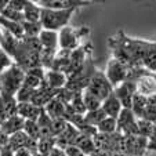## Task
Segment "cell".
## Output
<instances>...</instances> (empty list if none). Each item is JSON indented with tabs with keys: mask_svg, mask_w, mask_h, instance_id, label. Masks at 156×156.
<instances>
[{
	"mask_svg": "<svg viewBox=\"0 0 156 156\" xmlns=\"http://www.w3.org/2000/svg\"><path fill=\"white\" fill-rule=\"evenodd\" d=\"M76 11V9L71 10H48L41 9L40 24L41 28L46 30H54L59 32L62 28L68 27L69 21L72 18V14Z\"/></svg>",
	"mask_w": 156,
	"mask_h": 156,
	"instance_id": "1",
	"label": "cell"
},
{
	"mask_svg": "<svg viewBox=\"0 0 156 156\" xmlns=\"http://www.w3.org/2000/svg\"><path fill=\"white\" fill-rule=\"evenodd\" d=\"M24 79L25 72L18 65L12 64L9 69L0 75V94L15 97L18 90L24 84Z\"/></svg>",
	"mask_w": 156,
	"mask_h": 156,
	"instance_id": "2",
	"label": "cell"
},
{
	"mask_svg": "<svg viewBox=\"0 0 156 156\" xmlns=\"http://www.w3.org/2000/svg\"><path fill=\"white\" fill-rule=\"evenodd\" d=\"M90 35V28L88 27H80V28H72L65 27L58 32V47L59 50H68L73 51L82 44V39L88 37Z\"/></svg>",
	"mask_w": 156,
	"mask_h": 156,
	"instance_id": "3",
	"label": "cell"
},
{
	"mask_svg": "<svg viewBox=\"0 0 156 156\" xmlns=\"http://www.w3.org/2000/svg\"><path fill=\"white\" fill-rule=\"evenodd\" d=\"M133 69H134L133 66H129V65L123 64V62L118 61L115 58H111L108 61V65H106L105 76L109 80V83L112 84V87L115 88L116 86L122 84L126 80H131Z\"/></svg>",
	"mask_w": 156,
	"mask_h": 156,
	"instance_id": "4",
	"label": "cell"
},
{
	"mask_svg": "<svg viewBox=\"0 0 156 156\" xmlns=\"http://www.w3.org/2000/svg\"><path fill=\"white\" fill-rule=\"evenodd\" d=\"M84 91H88L90 94L95 95L98 100L104 101L109 94L113 93V87H112V84L109 83V80L106 79L105 72H101L97 69L94 76H93L91 80H90L88 87L86 88Z\"/></svg>",
	"mask_w": 156,
	"mask_h": 156,
	"instance_id": "5",
	"label": "cell"
},
{
	"mask_svg": "<svg viewBox=\"0 0 156 156\" xmlns=\"http://www.w3.org/2000/svg\"><path fill=\"white\" fill-rule=\"evenodd\" d=\"M116 122H118V133H120L122 136H138L137 118L131 112V109H122Z\"/></svg>",
	"mask_w": 156,
	"mask_h": 156,
	"instance_id": "6",
	"label": "cell"
},
{
	"mask_svg": "<svg viewBox=\"0 0 156 156\" xmlns=\"http://www.w3.org/2000/svg\"><path fill=\"white\" fill-rule=\"evenodd\" d=\"M136 87L137 93L145 97L156 94V73H151L147 69L142 68L141 73L138 75L136 80Z\"/></svg>",
	"mask_w": 156,
	"mask_h": 156,
	"instance_id": "7",
	"label": "cell"
},
{
	"mask_svg": "<svg viewBox=\"0 0 156 156\" xmlns=\"http://www.w3.org/2000/svg\"><path fill=\"white\" fill-rule=\"evenodd\" d=\"M113 93L118 97V100L120 101L122 108L123 109H131V104H133V97L137 93V87H136V82L134 80H126L122 84L116 86L113 88Z\"/></svg>",
	"mask_w": 156,
	"mask_h": 156,
	"instance_id": "8",
	"label": "cell"
},
{
	"mask_svg": "<svg viewBox=\"0 0 156 156\" xmlns=\"http://www.w3.org/2000/svg\"><path fill=\"white\" fill-rule=\"evenodd\" d=\"M9 148L12 152L25 148V149H29L32 153H36L37 152V141L28 137L22 130V131H18L9 137Z\"/></svg>",
	"mask_w": 156,
	"mask_h": 156,
	"instance_id": "9",
	"label": "cell"
},
{
	"mask_svg": "<svg viewBox=\"0 0 156 156\" xmlns=\"http://www.w3.org/2000/svg\"><path fill=\"white\" fill-rule=\"evenodd\" d=\"M39 7L48 10H71L79 9L83 6H90L91 2H84V0H39L36 2Z\"/></svg>",
	"mask_w": 156,
	"mask_h": 156,
	"instance_id": "10",
	"label": "cell"
},
{
	"mask_svg": "<svg viewBox=\"0 0 156 156\" xmlns=\"http://www.w3.org/2000/svg\"><path fill=\"white\" fill-rule=\"evenodd\" d=\"M57 94H58V90H53V88H50L46 83L43 82L40 87L35 91L33 98H32L30 102L35 104V105L39 106V108H44V106L47 105L53 98L57 97Z\"/></svg>",
	"mask_w": 156,
	"mask_h": 156,
	"instance_id": "11",
	"label": "cell"
},
{
	"mask_svg": "<svg viewBox=\"0 0 156 156\" xmlns=\"http://www.w3.org/2000/svg\"><path fill=\"white\" fill-rule=\"evenodd\" d=\"M80 136L79 130L76 129L75 126H72L71 123L66 126V129L64 130V131L59 134L58 137L55 138V145L57 148H61V149H66L68 147H71V145H75V141H76V138Z\"/></svg>",
	"mask_w": 156,
	"mask_h": 156,
	"instance_id": "12",
	"label": "cell"
},
{
	"mask_svg": "<svg viewBox=\"0 0 156 156\" xmlns=\"http://www.w3.org/2000/svg\"><path fill=\"white\" fill-rule=\"evenodd\" d=\"M102 111L105 112V115L108 118H113V119H118V116L120 115L122 112V104L120 101L118 100V97L115 95V93L109 94L105 100L102 101V105H101Z\"/></svg>",
	"mask_w": 156,
	"mask_h": 156,
	"instance_id": "13",
	"label": "cell"
},
{
	"mask_svg": "<svg viewBox=\"0 0 156 156\" xmlns=\"http://www.w3.org/2000/svg\"><path fill=\"white\" fill-rule=\"evenodd\" d=\"M43 108H39L32 102H21L18 104V111L17 115L21 116L24 120H33L36 122L40 116Z\"/></svg>",
	"mask_w": 156,
	"mask_h": 156,
	"instance_id": "14",
	"label": "cell"
},
{
	"mask_svg": "<svg viewBox=\"0 0 156 156\" xmlns=\"http://www.w3.org/2000/svg\"><path fill=\"white\" fill-rule=\"evenodd\" d=\"M24 124H25V120L21 116L15 115V116H11L9 118L6 122L0 124V131H3L6 136H12L15 133L18 131H22L24 130Z\"/></svg>",
	"mask_w": 156,
	"mask_h": 156,
	"instance_id": "15",
	"label": "cell"
},
{
	"mask_svg": "<svg viewBox=\"0 0 156 156\" xmlns=\"http://www.w3.org/2000/svg\"><path fill=\"white\" fill-rule=\"evenodd\" d=\"M68 77L66 75L61 73V72L55 71H46V76H44V83L53 90H59L66 86Z\"/></svg>",
	"mask_w": 156,
	"mask_h": 156,
	"instance_id": "16",
	"label": "cell"
},
{
	"mask_svg": "<svg viewBox=\"0 0 156 156\" xmlns=\"http://www.w3.org/2000/svg\"><path fill=\"white\" fill-rule=\"evenodd\" d=\"M39 41L41 44V48H47V50L58 51V32L54 30H46L43 29L39 35Z\"/></svg>",
	"mask_w": 156,
	"mask_h": 156,
	"instance_id": "17",
	"label": "cell"
},
{
	"mask_svg": "<svg viewBox=\"0 0 156 156\" xmlns=\"http://www.w3.org/2000/svg\"><path fill=\"white\" fill-rule=\"evenodd\" d=\"M66 105H68V104L62 102L59 98L55 97V98H53L47 105L44 106V111H46V113H47L51 119H59V118L64 119Z\"/></svg>",
	"mask_w": 156,
	"mask_h": 156,
	"instance_id": "18",
	"label": "cell"
},
{
	"mask_svg": "<svg viewBox=\"0 0 156 156\" xmlns=\"http://www.w3.org/2000/svg\"><path fill=\"white\" fill-rule=\"evenodd\" d=\"M3 29V28H2ZM18 43H20V39L14 37L11 33H9L7 30L3 29V39H2V43H0V48L7 53L11 58H14L15 53H17V48H18ZM14 61V59H12Z\"/></svg>",
	"mask_w": 156,
	"mask_h": 156,
	"instance_id": "19",
	"label": "cell"
},
{
	"mask_svg": "<svg viewBox=\"0 0 156 156\" xmlns=\"http://www.w3.org/2000/svg\"><path fill=\"white\" fill-rule=\"evenodd\" d=\"M24 18L28 22H40V15H41V7L37 6L36 2L32 0H27L24 7Z\"/></svg>",
	"mask_w": 156,
	"mask_h": 156,
	"instance_id": "20",
	"label": "cell"
},
{
	"mask_svg": "<svg viewBox=\"0 0 156 156\" xmlns=\"http://www.w3.org/2000/svg\"><path fill=\"white\" fill-rule=\"evenodd\" d=\"M51 120H53V119L46 113V111H44V108H43L39 119L36 120V123H37V126H39V130H40V138H50V137H53V134H51Z\"/></svg>",
	"mask_w": 156,
	"mask_h": 156,
	"instance_id": "21",
	"label": "cell"
},
{
	"mask_svg": "<svg viewBox=\"0 0 156 156\" xmlns=\"http://www.w3.org/2000/svg\"><path fill=\"white\" fill-rule=\"evenodd\" d=\"M75 147H77L86 156H90V155H94L95 149V145H94V141H93L91 137L88 136H84V134H80L79 137L76 138L75 141Z\"/></svg>",
	"mask_w": 156,
	"mask_h": 156,
	"instance_id": "22",
	"label": "cell"
},
{
	"mask_svg": "<svg viewBox=\"0 0 156 156\" xmlns=\"http://www.w3.org/2000/svg\"><path fill=\"white\" fill-rule=\"evenodd\" d=\"M0 27L3 28L4 30H7L9 33H11L14 37L17 39H22L24 37V29H22V25L18 24V22H14V21L6 20L0 15Z\"/></svg>",
	"mask_w": 156,
	"mask_h": 156,
	"instance_id": "23",
	"label": "cell"
},
{
	"mask_svg": "<svg viewBox=\"0 0 156 156\" xmlns=\"http://www.w3.org/2000/svg\"><path fill=\"white\" fill-rule=\"evenodd\" d=\"M145 108H147V97H145V95L138 94V93H136L134 97H133L131 112L134 113V116H136L137 119H141L142 112H144Z\"/></svg>",
	"mask_w": 156,
	"mask_h": 156,
	"instance_id": "24",
	"label": "cell"
},
{
	"mask_svg": "<svg viewBox=\"0 0 156 156\" xmlns=\"http://www.w3.org/2000/svg\"><path fill=\"white\" fill-rule=\"evenodd\" d=\"M142 68L147 69L151 73H156V44L152 43L151 50L147 53V55L142 59Z\"/></svg>",
	"mask_w": 156,
	"mask_h": 156,
	"instance_id": "25",
	"label": "cell"
},
{
	"mask_svg": "<svg viewBox=\"0 0 156 156\" xmlns=\"http://www.w3.org/2000/svg\"><path fill=\"white\" fill-rule=\"evenodd\" d=\"M22 29H24V37H39L40 32L43 30L40 22H22Z\"/></svg>",
	"mask_w": 156,
	"mask_h": 156,
	"instance_id": "26",
	"label": "cell"
},
{
	"mask_svg": "<svg viewBox=\"0 0 156 156\" xmlns=\"http://www.w3.org/2000/svg\"><path fill=\"white\" fill-rule=\"evenodd\" d=\"M105 118L108 116L105 115V112L102 111V108L97 109V111H91V112H87L84 115V120L88 126H93V127H97L101 122L104 120Z\"/></svg>",
	"mask_w": 156,
	"mask_h": 156,
	"instance_id": "27",
	"label": "cell"
},
{
	"mask_svg": "<svg viewBox=\"0 0 156 156\" xmlns=\"http://www.w3.org/2000/svg\"><path fill=\"white\" fill-rule=\"evenodd\" d=\"M97 131L101 134H113L118 131V122L113 118H105L97 126Z\"/></svg>",
	"mask_w": 156,
	"mask_h": 156,
	"instance_id": "28",
	"label": "cell"
},
{
	"mask_svg": "<svg viewBox=\"0 0 156 156\" xmlns=\"http://www.w3.org/2000/svg\"><path fill=\"white\" fill-rule=\"evenodd\" d=\"M71 106V109L77 115H86L87 113V109L84 106V102H83V93H75L72 101L68 104Z\"/></svg>",
	"mask_w": 156,
	"mask_h": 156,
	"instance_id": "29",
	"label": "cell"
},
{
	"mask_svg": "<svg viewBox=\"0 0 156 156\" xmlns=\"http://www.w3.org/2000/svg\"><path fill=\"white\" fill-rule=\"evenodd\" d=\"M83 102H84V106H86V109H87V112L97 111V109H100L101 105H102V101L98 100L95 95L90 94L88 91H83Z\"/></svg>",
	"mask_w": 156,
	"mask_h": 156,
	"instance_id": "30",
	"label": "cell"
},
{
	"mask_svg": "<svg viewBox=\"0 0 156 156\" xmlns=\"http://www.w3.org/2000/svg\"><path fill=\"white\" fill-rule=\"evenodd\" d=\"M55 138L50 137V138H40L37 141V152L41 155H50V152L55 148Z\"/></svg>",
	"mask_w": 156,
	"mask_h": 156,
	"instance_id": "31",
	"label": "cell"
},
{
	"mask_svg": "<svg viewBox=\"0 0 156 156\" xmlns=\"http://www.w3.org/2000/svg\"><path fill=\"white\" fill-rule=\"evenodd\" d=\"M0 15L3 18H6V20H10V21H14V22H18V24H22L25 21L24 18V14L21 11H17V10L11 9L10 6H7L6 9L3 10V11L0 12Z\"/></svg>",
	"mask_w": 156,
	"mask_h": 156,
	"instance_id": "32",
	"label": "cell"
},
{
	"mask_svg": "<svg viewBox=\"0 0 156 156\" xmlns=\"http://www.w3.org/2000/svg\"><path fill=\"white\" fill-rule=\"evenodd\" d=\"M24 131H25V134H27L28 137H30L32 140L39 141V138H40V130H39V126H37V123L33 120H25Z\"/></svg>",
	"mask_w": 156,
	"mask_h": 156,
	"instance_id": "33",
	"label": "cell"
},
{
	"mask_svg": "<svg viewBox=\"0 0 156 156\" xmlns=\"http://www.w3.org/2000/svg\"><path fill=\"white\" fill-rule=\"evenodd\" d=\"M137 126H138V136L144 138H149L153 133V123L144 119H137Z\"/></svg>",
	"mask_w": 156,
	"mask_h": 156,
	"instance_id": "34",
	"label": "cell"
},
{
	"mask_svg": "<svg viewBox=\"0 0 156 156\" xmlns=\"http://www.w3.org/2000/svg\"><path fill=\"white\" fill-rule=\"evenodd\" d=\"M36 90H32V88L27 87V86H22V87L18 90V93L15 94V100H17L18 104L21 102H30L33 98V94H35Z\"/></svg>",
	"mask_w": 156,
	"mask_h": 156,
	"instance_id": "35",
	"label": "cell"
},
{
	"mask_svg": "<svg viewBox=\"0 0 156 156\" xmlns=\"http://www.w3.org/2000/svg\"><path fill=\"white\" fill-rule=\"evenodd\" d=\"M68 124H69L68 122L65 120V119H62V118L53 119V120H51V134H53L54 138H57V137H58L65 129H66Z\"/></svg>",
	"mask_w": 156,
	"mask_h": 156,
	"instance_id": "36",
	"label": "cell"
},
{
	"mask_svg": "<svg viewBox=\"0 0 156 156\" xmlns=\"http://www.w3.org/2000/svg\"><path fill=\"white\" fill-rule=\"evenodd\" d=\"M12 64H14V61H12L11 57L0 48V75L3 73L6 69H9Z\"/></svg>",
	"mask_w": 156,
	"mask_h": 156,
	"instance_id": "37",
	"label": "cell"
},
{
	"mask_svg": "<svg viewBox=\"0 0 156 156\" xmlns=\"http://www.w3.org/2000/svg\"><path fill=\"white\" fill-rule=\"evenodd\" d=\"M141 119L151 122V123H155L156 122V105H147V108L142 112Z\"/></svg>",
	"mask_w": 156,
	"mask_h": 156,
	"instance_id": "38",
	"label": "cell"
},
{
	"mask_svg": "<svg viewBox=\"0 0 156 156\" xmlns=\"http://www.w3.org/2000/svg\"><path fill=\"white\" fill-rule=\"evenodd\" d=\"M25 2L27 0H9V6L11 9L17 10V11H24V7H25Z\"/></svg>",
	"mask_w": 156,
	"mask_h": 156,
	"instance_id": "39",
	"label": "cell"
},
{
	"mask_svg": "<svg viewBox=\"0 0 156 156\" xmlns=\"http://www.w3.org/2000/svg\"><path fill=\"white\" fill-rule=\"evenodd\" d=\"M64 151H65V153H66V156H86L84 153H83L77 147H75V145H71V147H68Z\"/></svg>",
	"mask_w": 156,
	"mask_h": 156,
	"instance_id": "40",
	"label": "cell"
},
{
	"mask_svg": "<svg viewBox=\"0 0 156 156\" xmlns=\"http://www.w3.org/2000/svg\"><path fill=\"white\" fill-rule=\"evenodd\" d=\"M7 113H6V109H4V105H3V101H2V97H0V124L3 122L7 120Z\"/></svg>",
	"mask_w": 156,
	"mask_h": 156,
	"instance_id": "41",
	"label": "cell"
},
{
	"mask_svg": "<svg viewBox=\"0 0 156 156\" xmlns=\"http://www.w3.org/2000/svg\"><path fill=\"white\" fill-rule=\"evenodd\" d=\"M0 156H14V152L9 148V145L0 148Z\"/></svg>",
	"mask_w": 156,
	"mask_h": 156,
	"instance_id": "42",
	"label": "cell"
},
{
	"mask_svg": "<svg viewBox=\"0 0 156 156\" xmlns=\"http://www.w3.org/2000/svg\"><path fill=\"white\" fill-rule=\"evenodd\" d=\"M14 156H33V153L29 149H18L14 152Z\"/></svg>",
	"mask_w": 156,
	"mask_h": 156,
	"instance_id": "43",
	"label": "cell"
},
{
	"mask_svg": "<svg viewBox=\"0 0 156 156\" xmlns=\"http://www.w3.org/2000/svg\"><path fill=\"white\" fill-rule=\"evenodd\" d=\"M48 156H66V153H65L64 149H61V148H54L53 151L50 152V155Z\"/></svg>",
	"mask_w": 156,
	"mask_h": 156,
	"instance_id": "44",
	"label": "cell"
},
{
	"mask_svg": "<svg viewBox=\"0 0 156 156\" xmlns=\"http://www.w3.org/2000/svg\"><path fill=\"white\" fill-rule=\"evenodd\" d=\"M9 145V136H6L3 131H0V148Z\"/></svg>",
	"mask_w": 156,
	"mask_h": 156,
	"instance_id": "45",
	"label": "cell"
},
{
	"mask_svg": "<svg viewBox=\"0 0 156 156\" xmlns=\"http://www.w3.org/2000/svg\"><path fill=\"white\" fill-rule=\"evenodd\" d=\"M7 6H9V0H0V12L3 11Z\"/></svg>",
	"mask_w": 156,
	"mask_h": 156,
	"instance_id": "46",
	"label": "cell"
},
{
	"mask_svg": "<svg viewBox=\"0 0 156 156\" xmlns=\"http://www.w3.org/2000/svg\"><path fill=\"white\" fill-rule=\"evenodd\" d=\"M2 39H3V29L0 27V43H2Z\"/></svg>",
	"mask_w": 156,
	"mask_h": 156,
	"instance_id": "47",
	"label": "cell"
},
{
	"mask_svg": "<svg viewBox=\"0 0 156 156\" xmlns=\"http://www.w3.org/2000/svg\"><path fill=\"white\" fill-rule=\"evenodd\" d=\"M33 156H47V155H41V153L36 152V153H33Z\"/></svg>",
	"mask_w": 156,
	"mask_h": 156,
	"instance_id": "48",
	"label": "cell"
},
{
	"mask_svg": "<svg viewBox=\"0 0 156 156\" xmlns=\"http://www.w3.org/2000/svg\"><path fill=\"white\" fill-rule=\"evenodd\" d=\"M106 156H115V155H113V153H109V155H106Z\"/></svg>",
	"mask_w": 156,
	"mask_h": 156,
	"instance_id": "49",
	"label": "cell"
},
{
	"mask_svg": "<svg viewBox=\"0 0 156 156\" xmlns=\"http://www.w3.org/2000/svg\"><path fill=\"white\" fill-rule=\"evenodd\" d=\"M90 156H94V155H90Z\"/></svg>",
	"mask_w": 156,
	"mask_h": 156,
	"instance_id": "50",
	"label": "cell"
}]
</instances>
